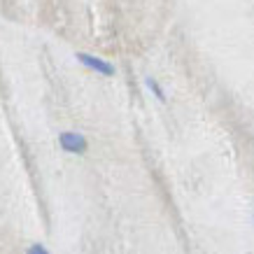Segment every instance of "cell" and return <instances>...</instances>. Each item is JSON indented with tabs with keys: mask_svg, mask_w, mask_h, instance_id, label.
Masks as SVG:
<instances>
[{
	"mask_svg": "<svg viewBox=\"0 0 254 254\" xmlns=\"http://www.w3.org/2000/svg\"><path fill=\"white\" fill-rule=\"evenodd\" d=\"M59 145L63 152L68 154H84L86 152V138L82 133H72V131H63L59 135Z\"/></svg>",
	"mask_w": 254,
	"mask_h": 254,
	"instance_id": "1",
	"label": "cell"
},
{
	"mask_svg": "<svg viewBox=\"0 0 254 254\" xmlns=\"http://www.w3.org/2000/svg\"><path fill=\"white\" fill-rule=\"evenodd\" d=\"M77 61L82 63V65H86L89 70H96L100 75H105V77H112V75H115V65H112V63H108L105 59H98V56H93V54L77 52Z\"/></svg>",
	"mask_w": 254,
	"mask_h": 254,
	"instance_id": "2",
	"label": "cell"
},
{
	"mask_svg": "<svg viewBox=\"0 0 254 254\" xmlns=\"http://www.w3.org/2000/svg\"><path fill=\"white\" fill-rule=\"evenodd\" d=\"M145 84H147V89H149V91L154 93V96H156L159 100H166V93H163L161 84H159V82H156L154 77H147V79H145Z\"/></svg>",
	"mask_w": 254,
	"mask_h": 254,
	"instance_id": "3",
	"label": "cell"
},
{
	"mask_svg": "<svg viewBox=\"0 0 254 254\" xmlns=\"http://www.w3.org/2000/svg\"><path fill=\"white\" fill-rule=\"evenodd\" d=\"M26 254H49V250H47L42 243H35V245L28 247V252H26Z\"/></svg>",
	"mask_w": 254,
	"mask_h": 254,
	"instance_id": "4",
	"label": "cell"
}]
</instances>
